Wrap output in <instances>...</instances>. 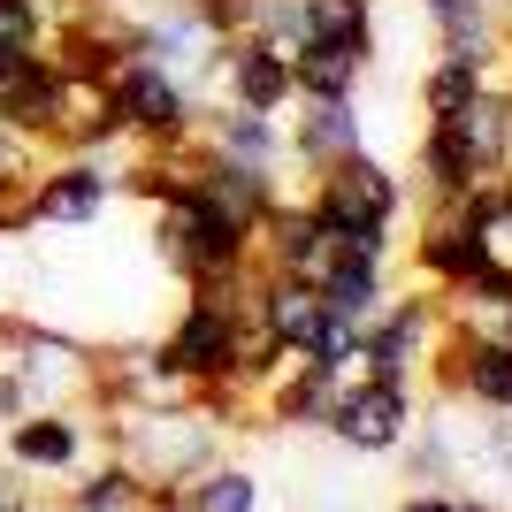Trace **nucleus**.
Returning <instances> with one entry per match:
<instances>
[{
  "instance_id": "nucleus-1",
  "label": "nucleus",
  "mask_w": 512,
  "mask_h": 512,
  "mask_svg": "<svg viewBox=\"0 0 512 512\" xmlns=\"http://www.w3.org/2000/svg\"><path fill=\"white\" fill-rule=\"evenodd\" d=\"M153 253L184 291H207V299H237L253 276V230L230 207H214L199 184L153 207Z\"/></svg>"
},
{
  "instance_id": "nucleus-2",
  "label": "nucleus",
  "mask_w": 512,
  "mask_h": 512,
  "mask_svg": "<svg viewBox=\"0 0 512 512\" xmlns=\"http://www.w3.org/2000/svg\"><path fill=\"white\" fill-rule=\"evenodd\" d=\"M245 337H253V321L237 314V299L184 291V306H176L169 329L153 337V352H161V367H169L184 390H222V383H237Z\"/></svg>"
},
{
  "instance_id": "nucleus-3",
  "label": "nucleus",
  "mask_w": 512,
  "mask_h": 512,
  "mask_svg": "<svg viewBox=\"0 0 512 512\" xmlns=\"http://www.w3.org/2000/svg\"><path fill=\"white\" fill-rule=\"evenodd\" d=\"M306 207L321 214L329 237H352V230H398L406 222V176L390 169L383 153H344L329 169L306 176Z\"/></svg>"
},
{
  "instance_id": "nucleus-4",
  "label": "nucleus",
  "mask_w": 512,
  "mask_h": 512,
  "mask_svg": "<svg viewBox=\"0 0 512 512\" xmlns=\"http://www.w3.org/2000/svg\"><path fill=\"white\" fill-rule=\"evenodd\" d=\"M107 92H115L123 146H192V138H199V115H207V107H199L192 85L169 77V69L123 62V69H107Z\"/></svg>"
},
{
  "instance_id": "nucleus-5",
  "label": "nucleus",
  "mask_w": 512,
  "mask_h": 512,
  "mask_svg": "<svg viewBox=\"0 0 512 512\" xmlns=\"http://www.w3.org/2000/svg\"><path fill=\"white\" fill-rule=\"evenodd\" d=\"M0 459L23 482H69L85 459H100V421L85 406H39L0 428Z\"/></svg>"
},
{
  "instance_id": "nucleus-6",
  "label": "nucleus",
  "mask_w": 512,
  "mask_h": 512,
  "mask_svg": "<svg viewBox=\"0 0 512 512\" xmlns=\"http://www.w3.org/2000/svg\"><path fill=\"white\" fill-rule=\"evenodd\" d=\"M115 207V161L107 153H46V169L23 192V230H85Z\"/></svg>"
},
{
  "instance_id": "nucleus-7",
  "label": "nucleus",
  "mask_w": 512,
  "mask_h": 512,
  "mask_svg": "<svg viewBox=\"0 0 512 512\" xmlns=\"http://www.w3.org/2000/svg\"><path fill=\"white\" fill-rule=\"evenodd\" d=\"M436 337H444V306H436V291H390V306L360 329V375L421 383Z\"/></svg>"
},
{
  "instance_id": "nucleus-8",
  "label": "nucleus",
  "mask_w": 512,
  "mask_h": 512,
  "mask_svg": "<svg viewBox=\"0 0 512 512\" xmlns=\"http://www.w3.org/2000/svg\"><path fill=\"white\" fill-rule=\"evenodd\" d=\"M0 360L23 375L31 413L39 406H92V344L46 321H16V337L0 344Z\"/></svg>"
},
{
  "instance_id": "nucleus-9",
  "label": "nucleus",
  "mask_w": 512,
  "mask_h": 512,
  "mask_svg": "<svg viewBox=\"0 0 512 512\" xmlns=\"http://www.w3.org/2000/svg\"><path fill=\"white\" fill-rule=\"evenodd\" d=\"M31 138H39L46 153H115V146H123V123H115V92H107V77L54 69Z\"/></svg>"
},
{
  "instance_id": "nucleus-10",
  "label": "nucleus",
  "mask_w": 512,
  "mask_h": 512,
  "mask_svg": "<svg viewBox=\"0 0 512 512\" xmlns=\"http://www.w3.org/2000/svg\"><path fill=\"white\" fill-rule=\"evenodd\" d=\"M413 406H421V383H383V375H360V383H344L337 413H329V436L344 451H360V459H383L413 436Z\"/></svg>"
},
{
  "instance_id": "nucleus-11",
  "label": "nucleus",
  "mask_w": 512,
  "mask_h": 512,
  "mask_svg": "<svg viewBox=\"0 0 512 512\" xmlns=\"http://www.w3.org/2000/svg\"><path fill=\"white\" fill-rule=\"evenodd\" d=\"M230 100V107H253V115H283L299 100V77H291V46H268L253 31L222 39V62H214V85H207V107Z\"/></svg>"
},
{
  "instance_id": "nucleus-12",
  "label": "nucleus",
  "mask_w": 512,
  "mask_h": 512,
  "mask_svg": "<svg viewBox=\"0 0 512 512\" xmlns=\"http://www.w3.org/2000/svg\"><path fill=\"white\" fill-rule=\"evenodd\" d=\"M428 383L451 390V398H467L474 413H512V344L444 329L436 352H428Z\"/></svg>"
},
{
  "instance_id": "nucleus-13",
  "label": "nucleus",
  "mask_w": 512,
  "mask_h": 512,
  "mask_svg": "<svg viewBox=\"0 0 512 512\" xmlns=\"http://www.w3.org/2000/svg\"><path fill=\"white\" fill-rule=\"evenodd\" d=\"M406 268L428 291H459V283H474L490 260H482V237H474V222L459 207H428L421 230L406 237Z\"/></svg>"
},
{
  "instance_id": "nucleus-14",
  "label": "nucleus",
  "mask_w": 512,
  "mask_h": 512,
  "mask_svg": "<svg viewBox=\"0 0 512 512\" xmlns=\"http://www.w3.org/2000/svg\"><path fill=\"white\" fill-rule=\"evenodd\" d=\"M253 260L260 268H276V276H306V283H321L329 276V260H337V237L321 230V214L306 207V199H291L283 192L276 199V214L253 230Z\"/></svg>"
},
{
  "instance_id": "nucleus-15",
  "label": "nucleus",
  "mask_w": 512,
  "mask_h": 512,
  "mask_svg": "<svg viewBox=\"0 0 512 512\" xmlns=\"http://www.w3.org/2000/svg\"><path fill=\"white\" fill-rule=\"evenodd\" d=\"M367 146V123H360V100H291L283 107V153L291 169H329L344 153Z\"/></svg>"
},
{
  "instance_id": "nucleus-16",
  "label": "nucleus",
  "mask_w": 512,
  "mask_h": 512,
  "mask_svg": "<svg viewBox=\"0 0 512 512\" xmlns=\"http://www.w3.org/2000/svg\"><path fill=\"white\" fill-rule=\"evenodd\" d=\"M199 146L237 161V169H260V176H283L291 169V153H283V115H253V107H230L214 100L199 115Z\"/></svg>"
},
{
  "instance_id": "nucleus-17",
  "label": "nucleus",
  "mask_w": 512,
  "mask_h": 512,
  "mask_svg": "<svg viewBox=\"0 0 512 512\" xmlns=\"http://www.w3.org/2000/svg\"><path fill=\"white\" fill-rule=\"evenodd\" d=\"M337 398H344V375H329L321 360H291L276 383L260 390V413L276 428H329Z\"/></svg>"
},
{
  "instance_id": "nucleus-18",
  "label": "nucleus",
  "mask_w": 512,
  "mask_h": 512,
  "mask_svg": "<svg viewBox=\"0 0 512 512\" xmlns=\"http://www.w3.org/2000/svg\"><path fill=\"white\" fill-rule=\"evenodd\" d=\"M314 291H321V306H329V321H337V329H367V321L390 306L398 276H390V260H352V253H337V260H329V276H321Z\"/></svg>"
},
{
  "instance_id": "nucleus-19",
  "label": "nucleus",
  "mask_w": 512,
  "mask_h": 512,
  "mask_svg": "<svg viewBox=\"0 0 512 512\" xmlns=\"http://www.w3.org/2000/svg\"><path fill=\"white\" fill-rule=\"evenodd\" d=\"M367 62L375 46H344V39H306L291 54V77H299V100H360Z\"/></svg>"
},
{
  "instance_id": "nucleus-20",
  "label": "nucleus",
  "mask_w": 512,
  "mask_h": 512,
  "mask_svg": "<svg viewBox=\"0 0 512 512\" xmlns=\"http://www.w3.org/2000/svg\"><path fill=\"white\" fill-rule=\"evenodd\" d=\"M146 497H153L146 474L130 467L123 451H100V459H85V467L62 482V505L69 512H138Z\"/></svg>"
},
{
  "instance_id": "nucleus-21",
  "label": "nucleus",
  "mask_w": 512,
  "mask_h": 512,
  "mask_svg": "<svg viewBox=\"0 0 512 512\" xmlns=\"http://www.w3.org/2000/svg\"><path fill=\"white\" fill-rule=\"evenodd\" d=\"M176 505L184 512H260V482H253V467H237V459H207L199 474L176 482Z\"/></svg>"
},
{
  "instance_id": "nucleus-22",
  "label": "nucleus",
  "mask_w": 512,
  "mask_h": 512,
  "mask_svg": "<svg viewBox=\"0 0 512 512\" xmlns=\"http://www.w3.org/2000/svg\"><path fill=\"white\" fill-rule=\"evenodd\" d=\"M482 92H490V77H482L474 62H451V54H436V62L421 69V115H428V123H451V115H467Z\"/></svg>"
},
{
  "instance_id": "nucleus-23",
  "label": "nucleus",
  "mask_w": 512,
  "mask_h": 512,
  "mask_svg": "<svg viewBox=\"0 0 512 512\" xmlns=\"http://www.w3.org/2000/svg\"><path fill=\"white\" fill-rule=\"evenodd\" d=\"M306 39H344V46H375V0H299ZM299 39V46H306Z\"/></svg>"
},
{
  "instance_id": "nucleus-24",
  "label": "nucleus",
  "mask_w": 512,
  "mask_h": 512,
  "mask_svg": "<svg viewBox=\"0 0 512 512\" xmlns=\"http://www.w3.org/2000/svg\"><path fill=\"white\" fill-rule=\"evenodd\" d=\"M398 512H490V505H482L474 490H413Z\"/></svg>"
},
{
  "instance_id": "nucleus-25",
  "label": "nucleus",
  "mask_w": 512,
  "mask_h": 512,
  "mask_svg": "<svg viewBox=\"0 0 512 512\" xmlns=\"http://www.w3.org/2000/svg\"><path fill=\"white\" fill-rule=\"evenodd\" d=\"M39 512H69V505H39Z\"/></svg>"
}]
</instances>
